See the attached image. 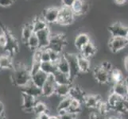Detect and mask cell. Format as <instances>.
<instances>
[{
  "label": "cell",
  "instance_id": "33",
  "mask_svg": "<svg viewBox=\"0 0 128 119\" xmlns=\"http://www.w3.org/2000/svg\"><path fill=\"white\" fill-rule=\"evenodd\" d=\"M122 99H123L121 98L120 96H118L116 94H114V93H113V92H112V93L110 94L109 96H108L107 103H108V105L110 106V107H111V108L112 110V108L114 107V106H116V104L118 103V102H120V101H121Z\"/></svg>",
  "mask_w": 128,
  "mask_h": 119
},
{
  "label": "cell",
  "instance_id": "16",
  "mask_svg": "<svg viewBox=\"0 0 128 119\" xmlns=\"http://www.w3.org/2000/svg\"><path fill=\"white\" fill-rule=\"evenodd\" d=\"M86 95H87L84 93V90L81 87H77V86H73V85L72 86L71 91H70V93H69V96L71 97L72 99L78 100L83 103Z\"/></svg>",
  "mask_w": 128,
  "mask_h": 119
},
{
  "label": "cell",
  "instance_id": "37",
  "mask_svg": "<svg viewBox=\"0 0 128 119\" xmlns=\"http://www.w3.org/2000/svg\"><path fill=\"white\" fill-rule=\"evenodd\" d=\"M41 61L42 62H48L50 61V52L48 48H42V55H41Z\"/></svg>",
  "mask_w": 128,
  "mask_h": 119
},
{
  "label": "cell",
  "instance_id": "3",
  "mask_svg": "<svg viewBox=\"0 0 128 119\" xmlns=\"http://www.w3.org/2000/svg\"><path fill=\"white\" fill-rule=\"evenodd\" d=\"M75 17L76 16L71 8L61 6L59 9V15L56 24L64 26L69 25L73 23Z\"/></svg>",
  "mask_w": 128,
  "mask_h": 119
},
{
  "label": "cell",
  "instance_id": "26",
  "mask_svg": "<svg viewBox=\"0 0 128 119\" xmlns=\"http://www.w3.org/2000/svg\"><path fill=\"white\" fill-rule=\"evenodd\" d=\"M34 33V32L32 23L26 24L22 28V37H21L22 41L26 44L28 41V40L30 38V37H31Z\"/></svg>",
  "mask_w": 128,
  "mask_h": 119
},
{
  "label": "cell",
  "instance_id": "47",
  "mask_svg": "<svg viewBox=\"0 0 128 119\" xmlns=\"http://www.w3.org/2000/svg\"><path fill=\"white\" fill-rule=\"evenodd\" d=\"M3 112H4V105L0 101V114H3Z\"/></svg>",
  "mask_w": 128,
  "mask_h": 119
},
{
  "label": "cell",
  "instance_id": "9",
  "mask_svg": "<svg viewBox=\"0 0 128 119\" xmlns=\"http://www.w3.org/2000/svg\"><path fill=\"white\" fill-rule=\"evenodd\" d=\"M52 32L48 27L43 30H41L38 33H36L37 37L39 40V44H40V48L45 49V48H48L50 44V37H51Z\"/></svg>",
  "mask_w": 128,
  "mask_h": 119
},
{
  "label": "cell",
  "instance_id": "25",
  "mask_svg": "<svg viewBox=\"0 0 128 119\" xmlns=\"http://www.w3.org/2000/svg\"><path fill=\"white\" fill-rule=\"evenodd\" d=\"M32 25L34 32L35 33L48 27V24L42 17H36V18H34L32 21Z\"/></svg>",
  "mask_w": 128,
  "mask_h": 119
},
{
  "label": "cell",
  "instance_id": "7",
  "mask_svg": "<svg viewBox=\"0 0 128 119\" xmlns=\"http://www.w3.org/2000/svg\"><path fill=\"white\" fill-rule=\"evenodd\" d=\"M128 45V41L126 37H111L108 43L110 50L114 53L123 50Z\"/></svg>",
  "mask_w": 128,
  "mask_h": 119
},
{
  "label": "cell",
  "instance_id": "13",
  "mask_svg": "<svg viewBox=\"0 0 128 119\" xmlns=\"http://www.w3.org/2000/svg\"><path fill=\"white\" fill-rule=\"evenodd\" d=\"M22 92L23 94L33 96L36 99H38L39 97L42 96V88L37 87L31 81L29 83H27L26 86H24L23 87H22Z\"/></svg>",
  "mask_w": 128,
  "mask_h": 119
},
{
  "label": "cell",
  "instance_id": "4",
  "mask_svg": "<svg viewBox=\"0 0 128 119\" xmlns=\"http://www.w3.org/2000/svg\"><path fill=\"white\" fill-rule=\"evenodd\" d=\"M108 31L112 37H126L128 33V27L121 22H114L109 25Z\"/></svg>",
  "mask_w": 128,
  "mask_h": 119
},
{
  "label": "cell",
  "instance_id": "19",
  "mask_svg": "<svg viewBox=\"0 0 128 119\" xmlns=\"http://www.w3.org/2000/svg\"><path fill=\"white\" fill-rule=\"evenodd\" d=\"M47 78H48L47 74L43 72L42 71H39L38 72L31 76V82L34 83L37 87L42 88L43 85L45 84Z\"/></svg>",
  "mask_w": 128,
  "mask_h": 119
},
{
  "label": "cell",
  "instance_id": "46",
  "mask_svg": "<svg viewBox=\"0 0 128 119\" xmlns=\"http://www.w3.org/2000/svg\"><path fill=\"white\" fill-rule=\"evenodd\" d=\"M124 67L125 69L126 70V72H128V56H126V58L124 59Z\"/></svg>",
  "mask_w": 128,
  "mask_h": 119
},
{
  "label": "cell",
  "instance_id": "31",
  "mask_svg": "<svg viewBox=\"0 0 128 119\" xmlns=\"http://www.w3.org/2000/svg\"><path fill=\"white\" fill-rule=\"evenodd\" d=\"M82 103H80V101L76 100V99H72V103L70 107L68 109V112L73 114H76L77 115L78 114H80L82 111Z\"/></svg>",
  "mask_w": 128,
  "mask_h": 119
},
{
  "label": "cell",
  "instance_id": "50",
  "mask_svg": "<svg viewBox=\"0 0 128 119\" xmlns=\"http://www.w3.org/2000/svg\"><path fill=\"white\" fill-rule=\"evenodd\" d=\"M116 118L117 117H116V116H110V117L108 116L107 118H105V119H116Z\"/></svg>",
  "mask_w": 128,
  "mask_h": 119
},
{
  "label": "cell",
  "instance_id": "6",
  "mask_svg": "<svg viewBox=\"0 0 128 119\" xmlns=\"http://www.w3.org/2000/svg\"><path fill=\"white\" fill-rule=\"evenodd\" d=\"M56 87V83L54 75H50L48 76V78L45 83V84L42 87V96L46 98H50L52 97L55 93V89Z\"/></svg>",
  "mask_w": 128,
  "mask_h": 119
},
{
  "label": "cell",
  "instance_id": "1",
  "mask_svg": "<svg viewBox=\"0 0 128 119\" xmlns=\"http://www.w3.org/2000/svg\"><path fill=\"white\" fill-rule=\"evenodd\" d=\"M13 73L11 75V79L14 85L19 87H23L31 81V74L30 68L22 64H19L14 66Z\"/></svg>",
  "mask_w": 128,
  "mask_h": 119
},
{
  "label": "cell",
  "instance_id": "27",
  "mask_svg": "<svg viewBox=\"0 0 128 119\" xmlns=\"http://www.w3.org/2000/svg\"><path fill=\"white\" fill-rule=\"evenodd\" d=\"M14 68L10 56L9 55H1L0 56V69H12Z\"/></svg>",
  "mask_w": 128,
  "mask_h": 119
},
{
  "label": "cell",
  "instance_id": "35",
  "mask_svg": "<svg viewBox=\"0 0 128 119\" xmlns=\"http://www.w3.org/2000/svg\"><path fill=\"white\" fill-rule=\"evenodd\" d=\"M48 52H50V61L52 63H57L59 61V60L60 59L61 57V54L58 53V52H56L54 50L52 49H50L48 48Z\"/></svg>",
  "mask_w": 128,
  "mask_h": 119
},
{
  "label": "cell",
  "instance_id": "40",
  "mask_svg": "<svg viewBox=\"0 0 128 119\" xmlns=\"http://www.w3.org/2000/svg\"><path fill=\"white\" fill-rule=\"evenodd\" d=\"M60 118V119H76V117L77 115L76 114H71L69 113L68 111H67L65 114H64L63 115H60V116H58Z\"/></svg>",
  "mask_w": 128,
  "mask_h": 119
},
{
  "label": "cell",
  "instance_id": "11",
  "mask_svg": "<svg viewBox=\"0 0 128 119\" xmlns=\"http://www.w3.org/2000/svg\"><path fill=\"white\" fill-rule=\"evenodd\" d=\"M102 103V98L99 95H87L83 104L88 109L97 110Z\"/></svg>",
  "mask_w": 128,
  "mask_h": 119
},
{
  "label": "cell",
  "instance_id": "30",
  "mask_svg": "<svg viewBox=\"0 0 128 119\" xmlns=\"http://www.w3.org/2000/svg\"><path fill=\"white\" fill-rule=\"evenodd\" d=\"M26 45H27L28 48H30V49L33 50L34 52L35 50L38 49V48H40V44H39V40L37 37L36 33H34L31 37H30V38L28 40L27 43H26Z\"/></svg>",
  "mask_w": 128,
  "mask_h": 119
},
{
  "label": "cell",
  "instance_id": "32",
  "mask_svg": "<svg viewBox=\"0 0 128 119\" xmlns=\"http://www.w3.org/2000/svg\"><path fill=\"white\" fill-rule=\"evenodd\" d=\"M48 112V107L46 103H44L43 102H39L38 101V103L35 105V107L34 108V114H36L37 116L40 115V114Z\"/></svg>",
  "mask_w": 128,
  "mask_h": 119
},
{
  "label": "cell",
  "instance_id": "18",
  "mask_svg": "<svg viewBox=\"0 0 128 119\" xmlns=\"http://www.w3.org/2000/svg\"><path fill=\"white\" fill-rule=\"evenodd\" d=\"M54 79L56 83V84L60 85H72V80L73 79L71 78L70 76L65 75L64 73H61L57 71L54 75Z\"/></svg>",
  "mask_w": 128,
  "mask_h": 119
},
{
  "label": "cell",
  "instance_id": "14",
  "mask_svg": "<svg viewBox=\"0 0 128 119\" xmlns=\"http://www.w3.org/2000/svg\"><path fill=\"white\" fill-rule=\"evenodd\" d=\"M89 5L84 0H76L71 7L75 16H80L86 14L88 10Z\"/></svg>",
  "mask_w": 128,
  "mask_h": 119
},
{
  "label": "cell",
  "instance_id": "45",
  "mask_svg": "<svg viewBox=\"0 0 128 119\" xmlns=\"http://www.w3.org/2000/svg\"><path fill=\"white\" fill-rule=\"evenodd\" d=\"M126 1L127 0H114V2L118 5H123V4H125L126 2Z\"/></svg>",
  "mask_w": 128,
  "mask_h": 119
},
{
  "label": "cell",
  "instance_id": "22",
  "mask_svg": "<svg viewBox=\"0 0 128 119\" xmlns=\"http://www.w3.org/2000/svg\"><path fill=\"white\" fill-rule=\"evenodd\" d=\"M56 67H57V71L64 73L65 75L70 76V67L68 60L66 59L64 55H62L59 60L58 62L56 63Z\"/></svg>",
  "mask_w": 128,
  "mask_h": 119
},
{
  "label": "cell",
  "instance_id": "43",
  "mask_svg": "<svg viewBox=\"0 0 128 119\" xmlns=\"http://www.w3.org/2000/svg\"><path fill=\"white\" fill-rule=\"evenodd\" d=\"M75 1L76 0H61V4H62V6L71 8Z\"/></svg>",
  "mask_w": 128,
  "mask_h": 119
},
{
  "label": "cell",
  "instance_id": "36",
  "mask_svg": "<svg viewBox=\"0 0 128 119\" xmlns=\"http://www.w3.org/2000/svg\"><path fill=\"white\" fill-rule=\"evenodd\" d=\"M100 66L101 68L104 69L105 72H108L109 74L111 73L114 69L112 64L111 62H109V61H104L103 63H101V64Z\"/></svg>",
  "mask_w": 128,
  "mask_h": 119
},
{
  "label": "cell",
  "instance_id": "56",
  "mask_svg": "<svg viewBox=\"0 0 128 119\" xmlns=\"http://www.w3.org/2000/svg\"><path fill=\"white\" fill-rule=\"evenodd\" d=\"M127 1H128V0H127Z\"/></svg>",
  "mask_w": 128,
  "mask_h": 119
},
{
  "label": "cell",
  "instance_id": "52",
  "mask_svg": "<svg viewBox=\"0 0 128 119\" xmlns=\"http://www.w3.org/2000/svg\"><path fill=\"white\" fill-rule=\"evenodd\" d=\"M123 99H124V101H126V102H127V103H128V94L125 96V98Z\"/></svg>",
  "mask_w": 128,
  "mask_h": 119
},
{
  "label": "cell",
  "instance_id": "28",
  "mask_svg": "<svg viewBox=\"0 0 128 119\" xmlns=\"http://www.w3.org/2000/svg\"><path fill=\"white\" fill-rule=\"evenodd\" d=\"M124 78L122 71L118 68H114L113 71L110 73V82L113 83V84L124 81Z\"/></svg>",
  "mask_w": 128,
  "mask_h": 119
},
{
  "label": "cell",
  "instance_id": "24",
  "mask_svg": "<svg viewBox=\"0 0 128 119\" xmlns=\"http://www.w3.org/2000/svg\"><path fill=\"white\" fill-rule=\"evenodd\" d=\"M41 71L47 74L48 76H50V75H54L57 72L56 64L52 63L51 61H48V62H42Z\"/></svg>",
  "mask_w": 128,
  "mask_h": 119
},
{
  "label": "cell",
  "instance_id": "42",
  "mask_svg": "<svg viewBox=\"0 0 128 119\" xmlns=\"http://www.w3.org/2000/svg\"><path fill=\"white\" fill-rule=\"evenodd\" d=\"M101 116L100 114L97 111H92L89 113V115H88V118L89 119H101Z\"/></svg>",
  "mask_w": 128,
  "mask_h": 119
},
{
  "label": "cell",
  "instance_id": "38",
  "mask_svg": "<svg viewBox=\"0 0 128 119\" xmlns=\"http://www.w3.org/2000/svg\"><path fill=\"white\" fill-rule=\"evenodd\" d=\"M41 62H34V61H33L31 68H30V74H31V76L38 72L39 71H41Z\"/></svg>",
  "mask_w": 128,
  "mask_h": 119
},
{
  "label": "cell",
  "instance_id": "17",
  "mask_svg": "<svg viewBox=\"0 0 128 119\" xmlns=\"http://www.w3.org/2000/svg\"><path fill=\"white\" fill-rule=\"evenodd\" d=\"M96 51L97 49H96V45H94V43L90 41L80 50V54H81L84 57H87L88 59H90L96 55Z\"/></svg>",
  "mask_w": 128,
  "mask_h": 119
},
{
  "label": "cell",
  "instance_id": "39",
  "mask_svg": "<svg viewBox=\"0 0 128 119\" xmlns=\"http://www.w3.org/2000/svg\"><path fill=\"white\" fill-rule=\"evenodd\" d=\"M8 44V39L6 33L4 32H2L0 33V47L5 48Z\"/></svg>",
  "mask_w": 128,
  "mask_h": 119
},
{
  "label": "cell",
  "instance_id": "49",
  "mask_svg": "<svg viewBox=\"0 0 128 119\" xmlns=\"http://www.w3.org/2000/svg\"><path fill=\"white\" fill-rule=\"evenodd\" d=\"M124 105H125L126 111V112L128 113V103H127V102H126V101H124Z\"/></svg>",
  "mask_w": 128,
  "mask_h": 119
},
{
  "label": "cell",
  "instance_id": "8",
  "mask_svg": "<svg viewBox=\"0 0 128 119\" xmlns=\"http://www.w3.org/2000/svg\"><path fill=\"white\" fill-rule=\"evenodd\" d=\"M59 9L60 7L52 6L44 10L42 13V18L48 24H56L57 22V19H58Z\"/></svg>",
  "mask_w": 128,
  "mask_h": 119
},
{
  "label": "cell",
  "instance_id": "23",
  "mask_svg": "<svg viewBox=\"0 0 128 119\" xmlns=\"http://www.w3.org/2000/svg\"><path fill=\"white\" fill-rule=\"evenodd\" d=\"M72 85H60L56 84L55 93L54 95L59 97L60 99L65 98V97L69 96L70 91H71V87Z\"/></svg>",
  "mask_w": 128,
  "mask_h": 119
},
{
  "label": "cell",
  "instance_id": "5",
  "mask_svg": "<svg viewBox=\"0 0 128 119\" xmlns=\"http://www.w3.org/2000/svg\"><path fill=\"white\" fill-rule=\"evenodd\" d=\"M64 56L68 60L70 67V76L72 79L76 78L80 73V68L78 65V55L74 53H66Z\"/></svg>",
  "mask_w": 128,
  "mask_h": 119
},
{
  "label": "cell",
  "instance_id": "41",
  "mask_svg": "<svg viewBox=\"0 0 128 119\" xmlns=\"http://www.w3.org/2000/svg\"><path fill=\"white\" fill-rule=\"evenodd\" d=\"M14 0H0V6L2 7H8L13 5Z\"/></svg>",
  "mask_w": 128,
  "mask_h": 119
},
{
  "label": "cell",
  "instance_id": "48",
  "mask_svg": "<svg viewBox=\"0 0 128 119\" xmlns=\"http://www.w3.org/2000/svg\"><path fill=\"white\" fill-rule=\"evenodd\" d=\"M50 119H60V118L58 116H55V115H51Z\"/></svg>",
  "mask_w": 128,
  "mask_h": 119
},
{
  "label": "cell",
  "instance_id": "2",
  "mask_svg": "<svg viewBox=\"0 0 128 119\" xmlns=\"http://www.w3.org/2000/svg\"><path fill=\"white\" fill-rule=\"evenodd\" d=\"M66 44H67V41H66V37L64 35L63 33H56L51 34L50 44L48 48L61 54V52L64 49Z\"/></svg>",
  "mask_w": 128,
  "mask_h": 119
},
{
  "label": "cell",
  "instance_id": "51",
  "mask_svg": "<svg viewBox=\"0 0 128 119\" xmlns=\"http://www.w3.org/2000/svg\"><path fill=\"white\" fill-rule=\"evenodd\" d=\"M0 119H6V117L4 116L3 114H0Z\"/></svg>",
  "mask_w": 128,
  "mask_h": 119
},
{
  "label": "cell",
  "instance_id": "44",
  "mask_svg": "<svg viewBox=\"0 0 128 119\" xmlns=\"http://www.w3.org/2000/svg\"><path fill=\"white\" fill-rule=\"evenodd\" d=\"M51 115H50V114H48V112H46V113H43L42 114H40V115L37 116V118L38 119H50Z\"/></svg>",
  "mask_w": 128,
  "mask_h": 119
},
{
  "label": "cell",
  "instance_id": "55",
  "mask_svg": "<svg viewBox=\"0 0 128 119\" xmlns=\"http://www.w3.org/2000/svg\"><path fill=\"white\" fill-rule=\"evenodd\" d=\"M34 119H38V118H34Z\"/></svg>",
  "mask_w": 128,
  "mask_h": 119
},
{
  "label": "cell",
  "instance_id": "34",
  "mask_svg": "<svg viewBox=\"0 0 128 119\" xmlns=\"http://www.w3.org/2000/svg\"><path fill=\"white\" fill-rule=\"evenodd\" d=\"M97 111H98V112L100 114L101 116H106L109 114L110 111H112V108L108 105V103L103 102L99 106V107L97 108Z\"/></svg>",
  "mask_w": 128,
  "mask_h": 119
},
{
  "label": "cell",
  "instance_id": "21",
  "mask_svg": "<svg viewBox=\"0 0 128 119\" xmlns=\"http://www.w3.org/2000/svg\"><path fill=\"white\" fill-rule=\"evenodd\" d=\"M112 92H113V93H114V94H116L118 96H120L121 98L124 99L125 96L128 94L126 84L125 83V82L122 81V82L117 83H114V84H113L112 91Z\"/></svg>",
  "mask_w": 128,
  "mask_h": 119
},
{
  "label": "cell",
  "instance_id": "10",
  "mask_svg": "<svg viewBox=\"0 0 128 119\" xmlns=\"http://www.w3.org/2000/svg\"><path fill=\"white\" fill-rule=\"evenodd\" d=\"M93 76L100 84L104 85L110 83V74L101 68L100 66H97L93 69Z\"/></svg>",
  "mask_w": 128,
  "mask_h": 119
},
{
  "label": "cell",
  "instance_id": "29",
  "mask_svg": "<svg viewBox=\"0 0 128 119\" xmlns=\"http://www.w3.org/2000/svg\"><path fill=\"white\" fill-rule=\"evenodd\" d=\"M72 99L70 96L65 97V98L61 99V100L59 102L58 105L56 107V111H68V109L70 107L72 103Z\"/></svg>",
  "mask_w": 128,
  "mask_h": 119
},
{
  "label": "cell",
  "instance_id": "20",
  "mask_svg": "<svg viewBox=\"0 0 128 119\" xmlns=\"http://www.w3.org/2000/svg\"><path fill=\"white\" fill-rule=\"evenodd\" d=\"M77 55H78V65L80 73H88L90 71V68H91L90 60L87 58V57L82 56L80 53Z\"/></svg>",
  "mask_w": 128,
  "mask_h": 119
},
{
  "label": "cell",
  "instance_id": "12",
  "mask_svg": "<svg viewBox=\"0 0 128 119\" xmlns=\"http://www.w3.org/2000/svg\"><path fill=\"white\" fill-rule=\"evenodd\" d=\"M22 109L26 113H34V108L38 103V99L26 94H22Z\"/></svg>",
  "mask_w": 128,
  "mask_h": 119
},
{
  "label": "cell",
  "instance_id": "53",
  "mask_svg": "<svg viewBox=\"0 0 128 119\" xmlns=\"http://www.w3.org/2000/svg\"><path fill=\"white\" fill-rule=\"evenodd\" d=\"M116 119H124V118H120V117H117Z\"/></svg>",
  "mask_w": 128,
  "mask_h": 119
},
{
  "label": "cell",
  "instance_id": "54",
  "mask_svg": "<svg viewBox=\"0 0 128 119\" xmlns=\"http://www.w3.org/2000/svg\"><path fill=\"white\" fill-rule=\"evenodd\" d=\"M126 39L127 40V41H128V33H127V35H126Z\"/></svg>",
  "mask_w": 128,
  "mask_h": 119
},
{
  "label": "cell",
  "instance_id": "15",
  "mask_svg": "<svg viewBox=\"0 0 128 119\" xmlns=\"http://www.w3.org/2000/svg\"><path fill=\"white\" fill-rule=\"evenodd\" d=\"M90 41H91V39H90L89 35L85 33H81L80 34H78L77 36L75 37L74 45L76 47V49L80 51L84 46L86 45Z\"/></svg>",
  "mask_w": 128,
  "mask_h": 119
}]
</instances>
